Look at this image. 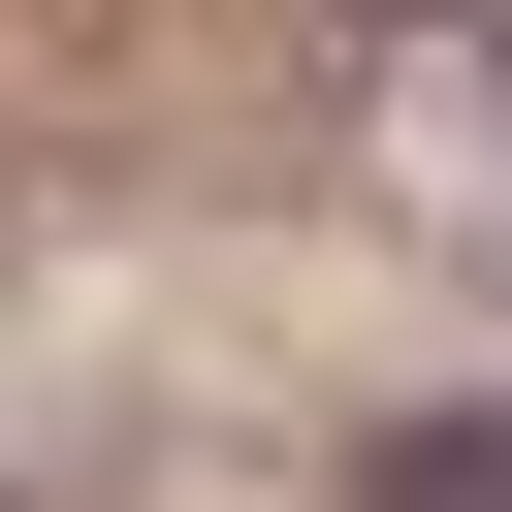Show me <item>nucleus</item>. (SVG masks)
<instances>
[{
  "instance_id": "f257e3e1",
  "label": "nucleus",
  "mask_w": 512,
  "mask_h": 512,
  "mask_svg": "<svg viewBox=\"0 0 512 512\" xmlns=\"http://www.w3.org/2000/svg\"><path fill=\"white\" fill-rule=\"evenodd\" d=\"M384 512H512V416H384Z\"/></svg>"
},
{
  "instance_id": "f03ea898",
  "label": "nucleus",
  "mask_w": 512,
  "mask_h": 512,
  "mask_svg": "<svg viewBox=\"0 0 512 512\" xmlns=\"http://www.w3.org/2000/svg\"><path fill=\"white\" fill-rule=\"evenodd\" d=\"M416 32H448V64H480V160H512V0H416Z\"/></svg>"
}]
</instances>
